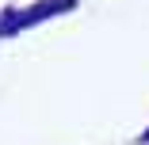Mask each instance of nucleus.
<instances>
[{
    "label": "nucleus",
    "instance_id": "f03ea898",
    "mask_svg": "<svg viewBox=\"0 0 149 145\" xmlns=\"http://www.w3.org/2000/svg\"><path fill=\"white\" fill-rule=\"evenodd\" d=\"M141 141H145V145H149V130H145V134H141Z\"/></svg>",
    "mask_w": 149,
    "mask_h": 145
},
{
    "label": "nucleus",
    "instance_id": "f257e3e1",
    "mask_svg": "<svg viewBox=\"0 0 149 145\" xmlns=\"http://www.w3.org/2000/svg\"><path fill=\"white\" fill-rule=\"evenodd\" d=\"M73 8V0H42V4L35 8H27V12H4V19H0V38L4 35H15V31H27V27H35L57 12H69Z\"/></svg>",
    "mask_w": 149,
    "mask_h": 145
}]
</instances>
